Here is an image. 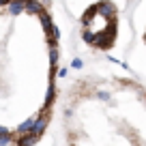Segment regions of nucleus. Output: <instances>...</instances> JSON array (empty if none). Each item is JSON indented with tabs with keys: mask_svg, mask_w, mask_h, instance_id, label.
<instances>
[{
	"mask_svg": "<svg viewBox=\"0 0 146 146\" xmlns=\"http://www.w3.org/2000/svg\"><path fill=\"white\" fill-rule=\"evenodd\" d=\"M58 32L41 2H0V146H32L56 103Z\"/></svg>",
	"mask_w": 146,
	"mask_h": 146,
	"instance_id": "f257e3e1",
	"label": "nucleus"
},
{
	"mask_svg": "<svg viewBox=\"0 0 146 146\" xmlns=\"http://www.w3.org/2000/svg\"><path fill=\"white\" fill-rule=\"evenodd\" d=\"M64 146H146V88L131 78L88 75L67 90Z\"/></svg>",
	"mask_w": 146,
	"mask_h": 146,
	"instance_id": "f03ea898",
	"label": "nucleus"
},
{
	"mask_svg": "<svg viewBox=\"0 0 146 146\" xmlns=\"http://www.w3.org/2000/svg\"><path fill=\"white\" fill-rule=\"evenodd\" d=\"M144 43H146V30H144Z\"/></svg>",
	"mask_w": 146,
	"mask_h": 146,
	"instance_id": "7ed1b4c3",
	"label": "nucleus"
}]
</instances>
